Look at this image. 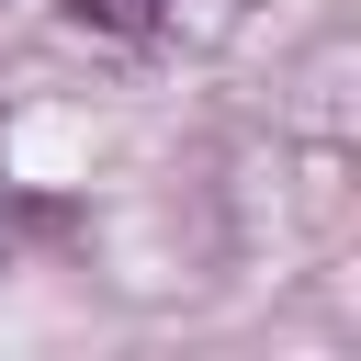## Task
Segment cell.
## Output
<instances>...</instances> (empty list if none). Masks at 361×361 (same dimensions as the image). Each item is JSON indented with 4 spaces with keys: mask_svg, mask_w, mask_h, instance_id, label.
Segmentation results:
<instances>
[{
    "mask_svg": "<svg viewBox=\"0 0 361 361\" xmlns=\"http://www.w3.org/2000/svg\"><path fill=\"white\" fill-rule=\"evenodd\" d=\"M68 11H79L90 34H147V23L169 11V0H68Z\"/></svg>",
    "mask_w": 361,
    "mask_h": 361,
    "instance_id": "6da1fadb",
    "label": "cell"
}]
</instances>
